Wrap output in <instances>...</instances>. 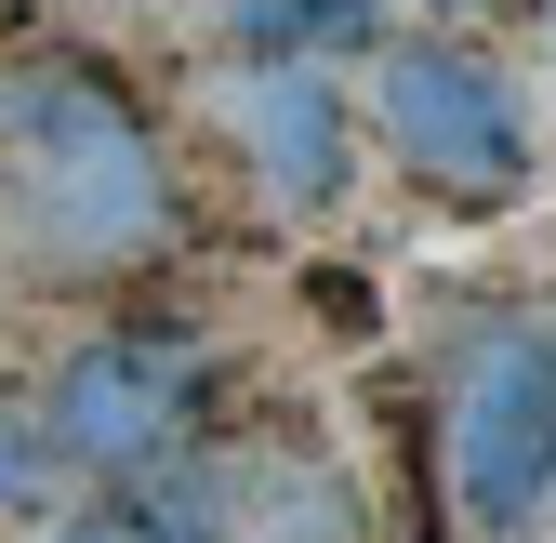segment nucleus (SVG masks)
I'll return each mask as SVG.
<instances>
[{
	"label": "nucleus",
	"mask_w": 556,
	"mask_h": 543,
	"mask_svg": "<svg viewBox=\"0 0 556 543\" xmlns=\"http://www.w3.org/2000/svg\"><path fill=\"white\" fill-rule=\"evenodd\" d=\"M186 239L160 119L106 53H27L0 80V265L27 292H119Z\"/></svg>",
	"instance_id": "nucleus-1"
},
{
	"label": "nucleus",
	"mask_w": 556,
	"mask_h": 543,
	"mask_svg": "<svg viewBox=\"0 0 556 543\" xmlns=\"http://www.w3.org/2000/svg\"><path fill=\"white\" fill-rule=\"evenodd\" d=\"M358 147L438 213H517L530 199V93L477 27H371L358 40Z\"/></svg>",
	"instance_id": "nucleus-2"
},
{
	"label": "nucleus",
	"mask_w": 556,
	"mask_h": 543,
	"mask_svg": "<svg viewBox=\"0 0 556 543\" xmlns=\"http://www.w3.org/2000/svg\"><path fill=\"white\" fill-rule=\"evenodd\" d=\"M438 478L477 543H517L556 517V318L464 305L438 345Z\"/></svg>",
	"instance_id": "nucleus-3"
},
{
	"label": "nucleus",
	"mask_w": 556,
	"mask_h": 543,
	"mask_svg": "<svg viewBox=\"0 0 556 543\" xmlns=\"http://www.w3.org/2000/svg\"><path fill=\"white\" fill-rule=\"evenodd\" d=\"M199 119H213L226 173L252 186V213H278V226H331L358 199L371 147H358V93H344L331 53H226Z\"/></svg>",
	"instance_id": "nucleus-4"
},
{
	"label": "nucleus",
	"mask_w": 556,
	"mask_h": 543,
	"mask_svg": "<svg viewBox=\"0 0 556 543\" xmlns=\"http://www.w3.org/2000/svg\"><path fill=\"white\" fill-rule=\"evenodd\" d=\"M27 397L40 451L66 464V491H119L147 478V464L173 438H199V358L173 345V331H80V345H53Z\"/></svg>",
	"instance_id": "nucleus-5"
},
{
	"label": "nucleus",
	"mask_w": 556,
	"mask_h": 543,
	"mask_svg": "<svg viewBox=\"0 0 556 543\" xmlns=\"http://www.w3.org/2000/svg\"><path fill=\"white\" fill-rule=\"evenodd\" d=\"M213 543H371V491L344 478L331 451H226V504H213Z\"/></svg>",
	"instance_id": "nucleus-6"
},
{
	"label": "nucleus",
	"mask_w": 556,
	"mask_h": 543,
	"mask_svg": "<svg viewBox=\"0 0 556 543\" xmlns=\"http://www.w3.org/2000/svg\"><path fill=\"white\" fill-rule=\"evenodd\" d=\"M213 27L226 53H358L371 40L358 0H213Z\"/></svg>",
	"instance_id": "nucleus-7"
},
{
	"label": "nucleus",
	"mask_w": 556,
	"mask_h": 543,
	"mask_svg": "<svg viewBox=\"0 0 556 543\" xmlns=\"http://www.w3.org/2000/svg\"><path fill=\"white\" fill-rule=\"evenodd\" d=\"M27 543H186L147 491H53L40 517H27Z\"/></svg>",
	"instance_id": "nucleus-8"
},
{
	"label": "nucleus",
	"mask_w": 556,
	"mask_h": 543,
	"mask_svg": "<svg viewBox=\"0 0 556 543\" xmlns=\"http://www.w3.org/2000/svg\"><path fill=\"white\" fill-rule=\"evenodd\" d=\"M53 491H66V464L40 451V425H27V397H0V517L27 530V517H40Z\"/></svg>",
	"instance_id": "nucleus-9"
},
{
	"label": "nucleus",
	"mask_w": 556,
	"mask_h": 543,
	"mask_svg": "<svg viewBox=\"0 0 556 543\" xmlns=\"http://www.w3.org/2000/svg\"><path fill=\"white\" fill-rule=\"evenodd\" d=\"M371 27H477V14H517V0H358Z\"/></svg>",
	"instance_id": "nucleus-10"
}]
</instances>
